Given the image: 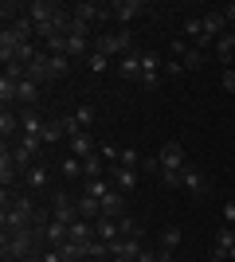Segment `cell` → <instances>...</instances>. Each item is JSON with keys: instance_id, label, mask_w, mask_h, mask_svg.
<instances>
[{"instance_id": "obj_23", "label": "cell", "mask_w": 235, "mask_h": 262, "mask_svg": "<svg viewBox=\"0 0 235 262\" xmlns=\"http://www.w3.org/2000/svg\"><path fill=\"white\" fill-rule=\"evenodd\" d=\"M102 172H110V168H106V161H102V153H94V157H87V161H82V176H87V180H102Z\"/></svg>"}, {"instance_id": "obj_42", "label": "cell", "mask_w": 235, "mask_h": 262, "mask_svg": "<svg viewBox=\"0 0 235 262\" xmlns=\"http://www.w3.org/2000/svg\"><path fill=\"white\" fill-rule=\"evenodd\" d=\"M20 262H39V254H28V258H20Z\"/></svg>"}, {"instance_id": "obj_33", "label": "cell", "mask_w": 235, "mask_h": 262, "mask_svg": "<svg viewBox=\"0 0 235 262\" xmlns=\"http://www.w3.org/2000/svg\"><path fill=\"white\" fill-rule=\"evenodd\" d=\"M141 161H145V157L137 153V149H122V161L118 164H122V168H141Z\"/></svg>"}, {"instance_id": "obj_4", "label": "cell", "mask_w": 235, "mask_h": 262, "mask_svg": "<svg viewBox=\"0 0 235 262\" xmlns=\"http://www.w3.org/2000/svg\"><path fill=\"white\" fill-rule=\"evenodd\" d=\"M110 12H114V20L122 24V28H130V24H134L141 12H149V4H145V0H114Z\"/></svg>"}, {"instance_id": "obj_26", "label": "cell", "mask_w": 235, "mask_h": 262, "mask_svg": "<svg viewBox=\"0 0 235 262\" xmlns=\"http://www.w3.org/2000/svg\"><path fill=\"white\" fill-rule=\"evenodd\" d=\"M63 137H67L63 121H47V125H44V133H39V141H44V145H55V141H63Z\"/></svg>"}, {"instance_id": "obj_19", "label": "cell", "mask_w": 235, "mask_h": 262, "mask_svg": "<svg viewBox=\"0 0 235 262\" xmlns=\"http://www.w3.org/2000/svg\"><path fill=\"white\" fill-rule=\"evenodd\" d=\"M35 102H39V82L24 78V82H20V98H16V106H24V110H35Z\"/></svg>"}, {"instance_id": "obj_6", "label": "cell", "mask_w": 235, "mask_h": 262, "mask_svg": "<svg viewBox=\"0 0 235 262\" xmlns=\"http://www.w3.org/2000/svg\"><path fill=\"white\" fill-rule=\"evenodd\" d=\"M161 75H165L161 55H157V51H141V86H157Z\"/></svg>"}, {"instance_id": "obj_1", "label": "cell", "mask_w": 235, "mask_h": 262, "mask_svg": "<svg viewBox=\"0 0 235 262\" xmlns=\"http://www.w3.org/2000/svg\"><path fill=\"white\" fill-rule=\"evenodd\" d=\"M35 239L44 243L39 227H28V231H4V239H0V254L4 262H20L28 254H35Z\"/></svg>"}, {"instance_id": "obj_22", "label": "cell", "mask_w": 235, "mask_h": 262, "mask_svg": "<svg viewBox=\"0 0 235 262\" xmlns=\"http://www.w3.org/2000/svg\"><path fill=\"white\" fill-rule=\"evenodd\" d=\"M204 32L212 35V39H220V35L227 32V20H224V12H204Z\"/></svg>"}, {"instance_id": "obj_27", "label": "cell", "mask_w": 235, "mask_h": 262, "mask_svg": "<svg viewBox=\"0 0 235 262\" xmlns=\"http://www.w3.org/2000/svg\"><path fill=\"white\" fill-rule=\"evenodd\" d=\"M24 184H28V188H47V168H44V164L28 168V172H24Z\"/></svg>"}, {"instance_id": "obj_25", "label": "cell", "mask_w": 235, "mask_h": 262, "mask_svg": "<svg viewBox=\"0 0 235 262\" xmlns=\"http://www.w3.org/2000/svg\"><path fill=\"white\" fill-rule=\"evenodd\" d=\"M180 63H184V71H200V67H204V51L196 43H188L184 55H180Z\"/></svg>"}, {"instance_id": "obj_38", "label": "cell", "mask_w": 235, "mask_h": 262, "mask_svg": "<svg viewBox=\"0 0 235 262\" xmlns=\"http://www.w3.org/2000/svg\"><path fill=\"white\" fill-rule=\"evenodd\" d=\"M224 223H227V227H235V200H227V204H224Z\"/></svg>"}, {"instance_id": "obj_12", "label": "cell", "mask_w": 235, "mask_h": 262, "mask_svg": "<svg viewBox=\"0 0 235 262\" xmlns=\"http://www.w3.org/2000/svg\"><path fill=\"white\" fill-rule=\"evenodd\" d=\"M8 32L20 39V43H35V24H32V16L24 12V16H16V20L8 24Z\"/></svg>"}, {"instance_id": "obj_32", "label": "cell", "mask_w": 235, "mask_h": 262, "mask_svg": "<svg viewBox=\"0 0 235 262\" xmlns=\"http://www.w3.org/2000/svg\"><path fill=\"white\" fill-rule=\"evenodd\" d=\"M71 75V59L67 55H51V78H63Z\"/></svg>"}, {"instance_id": "obj_18", "label": "cell", "mask_w": 235, "mask_h": 262, "mask_svg": "<svg viewBox=\"0 0 235 262\" xmlns=\"http://www.w3.org/2000/svg\"><path fill=\"white\" fill-rule=\"evenodd\" d=\"M44 125L47 121L35 114V110H20V133H28V137H39L44 133Z\"/></svg>"}, {"instance_id": "obj_17", "label": "cell", "mask_w": 235, "mask_h": 262, "mask_svg": "<svg viewBox=\"0 0 235 262\" xmlns=\"http://www.w3.org/2000/svg\"><path fill=\"white\" fill-rule=\"evenodd\" d=\"M180 176H184V188H188V192H196V196H204V192H208V176H204L196 164H188Z\"/></svg>"}, {"instance_id": "obj_16", "label": "cell", "mask_w": 235, "mask_h": 262, "mask_svg": "<svg viewBox=\"0 0 235 262\" xmlns=\"http://www.w3.org/2000/svg\"><path fill=\"white\" fill-rule=\"evenodd\" d=\"M94 235H98L102 243H118L122 239V227H118V219H94Z\"/></svg>"}, {"instance_id": "obj_39", "label": "cell", "mask_w": 235, "mask_h": 262, "mask_svg": "<svg viewBox=\"0 0 235 262\" xmlns=\"http://www.w3.org/2000/svg\"><path fill=\"white\" fill-rule=\"evenodd\" d=\"M224 90H227V94H235V71H231V67L224 71Z\"/></svg>"}, {"instance_id": "obj_43", "label": "cell", "mask_w": 235, "mask_h": 262, "mask_svg": "<svg viewBox=\"0 0 235 262\" xmlns=\"http://www.w3.org/2000/svg\"><path fill=\"white\" fill-rule=\"evenodd\" d=\"M231 231H235V227H231Z\"/></svg>"}, {"instance_id": "obj_5", "label": "cell", "mask_w": 235, "mask_h": 262, "mask_svg": "<svg viewBox=\"0 0 235 262\" xmlns=\"http://www.w3.org/2000/svg\"><path fill=\"white\" fill-rule=\"evenodd\" d=\"M51 219H59V223H75V219H82V215H78V200H71L67 192H55V196H51Z\"/></svg>"}, {"instance_id": "obj_41", "label": "cell", "mask_w": 235, "mask_h": 262, "mask_svg": "<svg viewBox=\"0 0 235 262\" xmlns=\"http://www.w3.org/2000/svg\"><path fill=\"white\" fill-rule=\"evenodd\" d=\"M110 262H134V258H125V254H114V258Z\"/></svg>"}, {"instance_id": "obj_35", "label": "cell", "mask_w": 235, "mask_h": 262, "mask_svg": "<svg viewBox=\"0 0 235 262\" xmlns=\"http://www.w3.org/2000/svg\"><path fill=\"white\" fill-rule=\"evenodd\" d=\"M118 227H122V239H134V235H141V227H137V223H134L130 215H122V219H118Z\"/></svg>"}, {"instance_id": "obj_21", "label": "cell", "mask_w": 235, "mask_h": 262, "mask_svg": "<svg viewBox=\"0 0 235 262\" xmlns=\"http://www.w3.org/2000/svg\"><path fill=\"white\" fill-rule=\"evenodd\" d=\"M177 247H180V231L168 227L165 235H161V251H157V254H161V262H173V251H177Z\"/></svg>"}, {"instance_id": "obj_10", "label": "cell", "mask_w": 235, "mask_h": 262, "mask_svg": "<svg viewBox=\"0 0 235 262\" xmlns=\"http://www.w3.org/2000/svg\"><path fill=\"white\" fill-rule=\"evenodd\" d=\"M118 75L141 82V47H134L130 55H122V59H118Z\"/></svg>"}, {"instance_id": "obj_7", "label": "cell", "mask_w": 235, "mask_h": 262, "mask_svg": "<svg viewBox=\"0 0 235 262\" xmlns=\"http://www.w3.org/2000/svg\"><path fill=\"white\" fill-rule=\"evenodd\" d=\"M157 161H161V168H188V157H184V145L180 141H165L161 145V153H157Z\"/></svg>"}, {"instance_id": "obj_30", "label": "cell", "mask_w": 235, "mask_h": 262, "mask_svg": "<svg viewBox=\"0 0 235 262\" xmlns=\"http://www.w3.org/2000/svg\"><path fill=\"white\" fill-rule=\"evenodd\" d=\"M87 67H90V71H94V75H106V71H110V59H106V55H102V51H90Z\"/></svg>"}, {"instance_id": "obj_11", "label": "cell", "mask_w": 235, "mask_h": 262, "mask_svg": "<svg viewBox=\"0 0 235 262\" xmlns=\"http://www.w3.org/2000/svg\"><path fill=\"white\" fill-rule=\"evenodd\" d=\"M212 51H216V59H220L224 67H227V63H235V28H227V32L216 39Z\"/></svg>"}, {"instance_id": "obj_40", "label": "cell", "mask_w": 235, "mask_h": 262, "mask_svg": "<svg viewBox=\"0 0 235 262\" xmlns=\"http://www.w3.org/2000/svg\"><path fill=\"white\" fill-rule=\"evenodd\" d=\"M137 262H161V254H157V251H141V254H137Z\"/></svg>"}, {"instance_id": "obj_20", "label": "cell", "mask_w": 235, "mask_h": 262, "mask_svg": "<svg viewBox=\"0 0 235 262\" xmlns=\"http://www.w3.org/2000/svg\"><path fill=\"white\" fill-rule=\"evenodd\" d=\"M98 153V145L90 141V133H82V137H71V157H78V161H87V157Z\"/></svg>"}, {"instance_id": "obj_36", "label": "cell", "mask_w": 235, "mask_h": 262, "mask_svg": "<svg viewBox=\"0 0 235 262\" xmlns=\"http://www.w3.org/2000/svg\"><path fill=\"white\" fill-rule=\"evenodd\" d=\"M180 75H184V63H180V59L165 63V78H180Z\"/></svg>"}, {"instance_id": "obj_13", "label": "cell", "mask_w": 235, "mask_h": 262, "mask_svg": "<svg viewBox=\"0 0 235 262\" xmlns=\"http://www.w3.org/2000/svg\"><path fill=\"white\" fill-rule=\"evenodd\" d=\"M110 180H114V188H118V192H134L137 168H122V164H114V168H110Z\"/></svg>"}, {"instance_id": "obj_37", "label": "cell", "mask_w": 235, "mask_h": 262, "mask_svg": "<svg viewBox=\"0 0 235 262\" xmlns=\"http://www.w3.org/2000/svg\"><path fill=\"white\" fill-rule=\"evenodd\" d=\"M39 262H63V254L55 247H47V251H39Z\"/></svg>"}, {"instance_id": "obj_31", "label": "cell", "mask_w": 235, "mask_h": 262, "mask_svg": "<svg viewBox=\"0 0 235 262\" xmlns=\"http://www.w3.org/2000/svg\"><path fill=\"white\" fill-rule=\"evenodd\" d=\"M106 192H110V184H106V176H102V180H87V188H82V196H94V200H102Z\"/></svg>"}, {"instance_id": "obj_9", "label": "cell", "mask_w": 235, "mask_h": 262, "mask_svg": "<svg viewBox=\"0 0 235 262\" xmlns=\"http://www.w3.org/2000/svg\"><path fill=\"white\" fill-rule=\"evenodd\" d=\"M98 204H102V215L106 219H122L125 215V192H118V188H110Z\"/></svg>"}, {"instance_id": "obj_34", "label": "cell", "mask_w": 235, "mask_h": 262, "mask_svg": "<svg viewBox=\"0 0 235 262\" xmlns=\"http://www.w3.org/2000/svg\"><path fill=\"white\" fill-rule=\"evenodd\" d=\"M63 176H67V180H78V176H82V161H78V157H67V161H63Z\"/></svg>"}, {"instance_id": "obj_15", "label": "cell", "mask_w": 235, "mask_h": 262, "mask_svg": "<svg viewBox=\"0 0 235 262\" xmlns=\"http://www.w3.org/2000/svg\"><path fill=\"white\" fill-rule=\"evenodd\" d=\"M59 254H63V262H82V258H90V243H75V239H67L63 247H55Z\"/></svg>"}, {"instance_id": "obj_44", "label": "cell", "mask_w": 235, "mask_h": 262, "mask_svg": "<svg viewBox=\"0 0 235 262\" xmlns=\"http://www.w3.org/2000/svg\"><path fill=\"white\" fill-rule=\"evenodd\" d=\"M212 262H216V258H212Z\"/></svg>"}, {"instance_id": "obj_24", "label": "cell", "mask_w": 235, "mask_h": 262, "mask_svg": "<svg viewBox=\"0 0 235 262\" xmlns=\"http://www.w3.org/2000/svg\"><path fill=\"white\" fill-rule=\"evenodd\" d=\"M78 215L94 223V219H102V204H98L94 196H78Z\"/></svg>"}, {"instance_id": "obj_28", "label": "cell", "mask_w": 235, "mask_h": 262, "mask_svg": "<svg viewBox=\"0 0 235 262\" xmlns=\"http://www.w3.org/2000/svg\"><path fill=\"white\" fill-rule=\"evenodd\" d=\"M71 118H75V121H78V129L87 133V129H90V125H94V118H98V114H94V106H78V110H75V114H71Z\"/></svg>"}, {"instance_id": "obj_14", "label": "cell", "mask_w": 235, "mask_h": 262, "mask_svg": "<svg viewBox=\"0 0 235 262\" xmlns=\"http://www.w3.org/2000/svg\"><path fill=\"white\" fill-rule=\"evenodd\" d=\"M0 137H4V141H16V137H20V114H16V110H0Z\"/></svg>"}, {"instance_id": "obj_8", "label": "cell", "mask_w": 235, "mask_h": 262, "mask_svg": "<svg viewBox=\"0 0 235 262\" xmlns=\"http://www.w3.org/2000/svg\"><path fill=\"white\" fill-rule=\"evenodd\" d=\"M39 235H44L47 247H63V243L71 239V223H59V219H47L44 227H39Z\"/></svg>"}, {"instance_id": "obj_29", "label": "cell", "mask_w": 235, "mask_h": 262, "mask_svg": "<svg viewBox=\"0 0 235 262\" xmlns=\"http://www.w3.org/2000/svg\"><path fill=\"white\" fill-rule=\"evenodd\" d=\"M180 172H184V168H180ZM180 172H177V168H161L157 180H161L165 188H184V176H180Z\"/></svg>"}, {"instance_id": "obj_2", "label": "cell", "mask_w": 235, "mask_h": 262, "mask_svg": "<svg viewBox=\"0 0 235 262\" xmlns=\"http://www.w3.org/2000/svg\"><path fill=\"white\" fill-rule=\"evenodd\" d=\"M94 51H102L106 59H110V55H130V51H134V32H130V28H118V32H98Z\"/></svg>"}, {"instance_id": "obj_3", "label": "cell", "mask_w": 235, "mask_h": 262, "mask_svg": "<svg viewBox=\"0 0 235 262\" xmlns=\"http://www.w3.org/2000/svg\"><path fill=\"white\" fill-rule=\"evenodd\" d=\"M8 149H12V161H16V168H20V172H28V168H35V164H39V137L20 133L16 141H8Z\"/></svg>"}]
</instances>
